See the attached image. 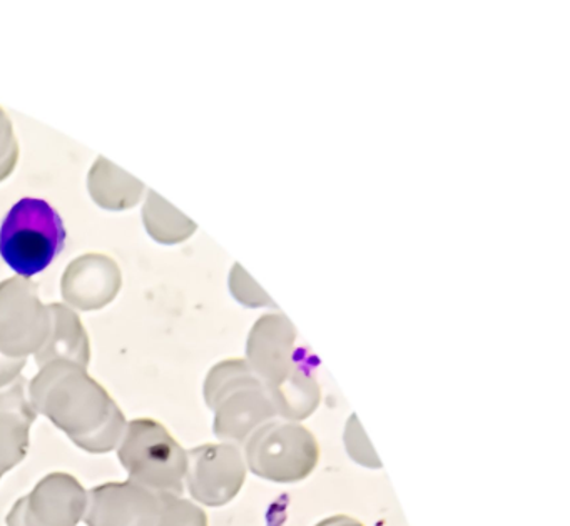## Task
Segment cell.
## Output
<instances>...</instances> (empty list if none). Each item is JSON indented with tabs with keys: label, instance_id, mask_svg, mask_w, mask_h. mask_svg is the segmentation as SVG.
Wrapping results in <instances>:
<instances>
[{
	"label": "cell",
	"instance_id": "cell-1",
	"mask_svg": "<svg viewBox=\"0 0 570 526\" xmlns=\"http://www.w3.org/2000/svg\"><path fill=\"white\" fill-rule=\"evenodd\" d=\"M29 396L36 413L48 416L85 451L102 455L121 443L125 415L89 376L88 368L69 361L49 363L32 379Z\"/></svg>",
	"mask_w": 570,
	"mask_h": 526
},
{
	"label": "cell",
	"instance_id": "cell-2",
	"mask_svg": "<svg viewBox=\"0 0 570 526\" xmlns=\"http://www.w3.org/2000/svg\"><path fill=\"white\" fill-rule=\"evenodd\" d=\"M206 405L215 411L213 431L223 441L246 443L276 409L268 389L243 359H226L209 371Z\"/></svg>",
	"mask_w": 570,
	"mask_h": 526
},
{
	"label": "cell",
	"instance_id": "cell-3",
	"mask_svg": "<svg viewBox=\"0 0 570 526\" xmlns=\"http://www.w3.org/2000/svg\"><path fill=\"white\" fill-rule=\"evenodd\" d=\"M65 242V222L45 199L16 202L0 226V258L21 278L46 271L61 255Z\"/></svg>",
	"mask_w": 570,
	"mask_h": 526
},
{
	"label": "cell",
	"instance_id": "cell-4",
	"mask_svg": "<svg viewBox=\"0 0 570 526\" xmlns=\"http://www.w3.org/2000/svg\"><path fill=\"white\" fill-rule=\"evenodd\" d=\"M119 462L129 482L156 493L181 496L185 492L188 453L155 419H135L126 425Z\"/></svg>",
	"mask_w": 570,
	"mask_h": 526
},
{
	"label": "cell",
	"instance_id": "cell-5",
	"mask_svg": "<svg viewBox=\"0 0 570 526\" xmlns=\"http://www.w3.org/2000/svg\"><path fill=\"white\" fill-rule=\"evenodd\" d=\"M248 468L273 483H296L318 465L320 446L312 431L293 421L259 426L245 446Z\"/></svg>",
	"mask_w": 570,
	"mask_h": 526
},
{
	"label": "cell",
	"instance_id": "cell-6",
	"mask_svg": "<svg viewBox=\"0 0 570 526\" xmlns=\"http://www.w3.org/2000/svg\"><path fill=\"white\" fill-rule=\"evenodd\" d=\"M49 333L51 312L38 286L21 276L0 282V353L26 359L45 346Z\"/></svg>",
	"mask_w": 570,
	"mask_h": 526
},
{
	"label": "cell",
	"instance_id": "cell-7",
	"mask_svg": "<svg viewBox=\"0 0 570 526\" xmlns=\"http://www.w3.org/2000/svg\"><path fill=\"white\" fill-rule=\"evenodd\" d=\"M88 493L68 473H52L12 506L8 526H76L81 522Z\"/></svg>",
	"mask_w": 570,
	"mask_h": 526
},
{
	"label": "cell",
	"instance_id": "cell-8",
	"mask_svg": "<svg viewBox=\"0 0 570 526\" xmlns=\"http://www.w3.org/2000/svg\"><path fill=\"white\" fill-rule=\"evenodd\" d=\"M246 478V465L235 445H203L188 453L186 482L193 498L206 506L232 502Z\"/></svg>",
	"mask_w": 570,
	"mask_h": 526
},
{
	"label": "cell",
	"instance_id": "cell-9",
	"mask_svg": "<svg viewBox=\"0 0 570 526\" xmlns=\"http://www.w3.org/2000/svg\"><path fill=\"white\" fill-rule=\"evenodd\" d=\"M295 341V326L286 316H262L253 326L246 346V363L268 393L275 391L292 373L299 351Z\"/></svg>",
	"mask_w": 570,
	"mask_h": 526
},
{
	"label": "cell",
	"instance_id": "cell-10",
	"mask_svg": "<svg viewBox=\"0 0 570 526\" xmlns=\"http://www.w3.org/2000/svg\"><path fill=\"white\" fill-rule=\"evenodd\" d=\"M161 495L132 482L108 483L88 493V526H156Z\"/></svg>",
	"mask_w": 570,
	"mask_h": 526
},
{
	"label": "cell",
	"instance_id": "cell-11",
	"mask_svg": "<svg viewBox=\"0 0 570 526\" xmlns=\"http://www.w3.org/2000/svg\"><path fill=\"white\" fill-rule=\"evenodd\" d=\"M122 285V275L115 259L105 255L75 259L62 276V298L79 311H95L112 302Z\"/></svg>",
	"mask_w": 570,
	"mask_h": 526
},
{
	"label": "cell",
	"instance_id": "cell-12",
	"mask_svg": "<svg viewBox=\"0 0 570 526\" xmlns=\"http://www.w3.org/2000/svg\"><path fill=\"white\" fill-rule=\"evenodd\" d=\"M36 416L22 376L0 388V478L26 458Z\"/></svg>",
	"mask_w": 570,
	"mask_h": 526
},
{
	"label": "cell",
	"instance_id": "cell-13",
	"mask_svg": "<svg viewBox=\"0 0 570 526\" xmlns=\"http://www.w3.org/2000/svg\"><path fill=\"white\" fill-rule=\"evenodd\" d=\"M48 308L51 312V333L45 346L36 353L39 368L55 361L76 363L88 368L91 346L81 319L61 302H52Z\"/></svg>",
	"mask_w": 570,
	"mask_h": 526
},
{
	"label": "cell",
	"instance_id": "cell-14",
	"mask_svg": "<svg viewBox=\"0 0 570 526\" xmlns=\"http://www.w3.org/2000/svg\"><path fill=\"white\" fill-rule=\"evenodd\" d=\"M315 358L305 348H299L298 358L288 378L269 393L276 415L288 421L308 418L320 405L318 381L315 378Z\"/></svg>",
	"mask_w": 570,
	"mask_h": 526
},
{
	"label": "cell",
	"instance_id": "cell-15",
	"mask_svg": "<svg viewBox=\"0 0 570 526\" xmlns=\"http://www.w3.org/2000/svg\"><path fill=\"white\" fill-rule=\"evenodd\" d=\"M89 192L96 205L108 211H126L141 201L145 185L121 171L108 159L98 158L88 178Z\"/></svg>",
	"mask_w": 570,
	"mask_h": 526
},
{
	"label": "cell",
	"instance_id": "cell-16",
	"mask_svg": "<svg viewBox=\"0 0 570 526\" xmlns=\"http://www.w3.org/2000/svg\"><path fill=\"white\" fill-rule=\"evenodd\" d=\"M146 231L155 241L163 245H176L185 241L196 231V225L189 221L181 212L176 211L171 205L159 198L156 192L149 191L142 209Z\"/></svg>",
	"mask_w": 570,
	"mask_h": 526
},
{
	"label": "cell",
	"instance_id": "cell-17",
	"mask_svg": "<svg viewBox=\"0 0 570 526\" xmlns=\"http://www.w3.org/2000/svg\"><path fill=\"white\" fill-rule=\"evenodd\" d=\"M156 526H208V516L195 503L175 495H161Z\"/></svg>",
	"mask_w": 570,
	"mask_h": 526
},
{
	"label": "cell",
	"instance_id": "cell-18",
	"mask_svg": "<svg viewBox=\"0 0 570 526\" xmlns=\"http://www.w3.org/2000/svg\"><path fill=\"white\" fill-rule=\"evenodd\" d=\"M19 145L11 119L0 108V182L8 179L18 165Z\"/></svg>",
	"mask_w": 570,
	"mask_h": 526
},
{
	"label": "cell",
	"instance_id": "cell-19",
	"mask_svg": "<svg viewBox=\"0 0 570 526\" xmlns=\"http://www.w3.org/2000/svg\"><path fill=\"white\" fill-rule=\"evenodd\" d=\"M24 366L26 359L9 358L4 353H0V388L18 379Z\"/></svg>",
	"mask_w": 570,
	"mask_h": 526
},
{
	"label": "cell",
	"instance_id": "cell-20",
	"mask_svg": "<svg viewBox=\"0 0 570 526\" xmlns=\"http://www.w3.org/2000/svg\"><path fill=\"white\" fill-rule=\"evenodd\" d=\"M316 526H363L358 519L350 518V516L345 515H336L332 516V518L323 519Z\"/></svg>",
	"mask_w": 570,
	"mask_h": 526
}]
</instances>
